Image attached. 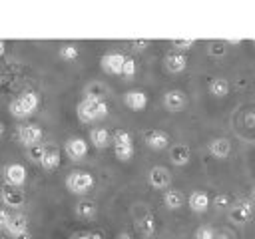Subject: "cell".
<instances>
[{"label": "cell", "mask_w": 255, "mask_h": 239, "mask_svg": "<svg viewBox=\"0 0 255 239\" xmlns=\"http://www.w3.org/2000/svg\"><path fill=\"white\" fill-rule=\"evenodd\" d=\"M108 102L104 98H94V96H84L78 106H76V116L82 123H94L102 118L108 116Z\"/></svg>", "instance_id": "1"}, {"label": "cell", "mask_w": 255, "mask_h": 239, "mask_svg": "<svg viewBox=\"0 0 255 239\" xmlns=\"http://www.w3.org/2000/svg\"><path fill=\"white\" fill-rule=\"evenodd\" d=\"M38 106H40L38 94L32 92V90H26V92H22L20 96H16V98L10 102L8 110H10V114H12L14 118L24 120V118H30V116L38 110Z\"/></svg>", "instance_id": "2"}, {"label": "cell", "mask_w": 255, "mask_h": 239, "mask_svg": "<svg viewBox=\"0 0 255 239\" xmlns=\"http://www.w3.org/2000/svg\"><path fill=\"white\" fill-rule=\"evenodd\" d=\"M64 185L70 193L74 195H84L88 193L92 187H94V175L86 169H72L66 179H64Z\"/></svg>", "instance_id": "3"}, {"label": "cell", "mask_w": 255, "mask_h": 239, "mask_svg": "<svg viewBox=\"0 0 255 239\" xmlns=\"http://www.w3.org/2000/svg\"><path fill=\"white\" fill-rule=\"evenodd\" d=\"M112 147L120 161H129L133 157V137L128 129H116L112 133Z\"/></svg>", "instance_id": "4"}, {"label": "cell", "mask_w": 255, "mask_h": 239, "mask_svg": "<svg viewBox=\"0 0 255 239\" xmlns=\"http://www.w3.org/2000/svg\"><path fill=\"white\" fill-rule=\"evenodd\" d=\"M126 58L122 52H106L102 58H100V66L106 74H112V76H122L124 72V64H126Z\"/></svg>", "instance_id": "5"}, {"label": "cell", "mask_w": 255, "mask_h": 239, "mask_svg": "<svg viewBox=\"0 0 255 239\" xmlns=\"http://www.w3.org/2000/svg\"><path fill=\"white\" fill-rule=\"evenodd\" d=\"M2 175H4V183L6 185H12V187H22L26 183V177H28V171L22 163H8L4 165L2 169Z\"/></svg>", "instance_id": "6"}, {"label": "cell", "mask_w": 255, "mask_h": 239, "mask_svg": "<svg viewBox=\"0 0 255 239\" xmlns=\"http://www.w3.org/2000/svg\"><path fill=\"white\" fill-rule=\"evenodd\" d=\"M18 139L26 145V147H32V145H38L40 141H42V137H44V133H42V127L40 125H36V123H22L20 127H18Z\"/></svg>", "instance_id": "7"}, {"label": "cell", "mask_w": 255, "mask_h": 239, "mask_svg": "<svg viewBox=\"0 0 255 239\" xmlns=\"http://www.w3.org/2000/svg\"><path fill=\"white\" fill-rule=\"evenodd\" d=\"M64 151L70 159L78 161V159H84L88 155V141L80 135H74V137H68L66 143H64Z\"/></svg>", "instance_id": "8"}, {"label": "cell", "mask_w": 255, "mask_h": 239, "mask_svg": "<svg viewBox=\"0 0 255 239\" xmlns=\"http://www.w3.org/2000/svg\"><path fill=\"white\" fill-rule=\"evenodd\" d=\"M251 217H253V203H249V201H237L229 207V219L237 225L249 223Z\"/></svg>", "instance_id": "9"}, {"label": "cell", "mask_w": 255, "mask_h": 239, "mask_svg": "<svg viewBox=\"0 0 255 239\" xmlns=\"http://www.w3.org/2000/svg\"><path fill=\"white\" fill-rule=\"evenodd\" d=\"M147 181H149V185L153 189H167L169 183H171V173L163 165H153L147 171Z\"/></svg>", "instance_id": "10"}, {"label": "cell", "mask_w": 255, "mask_h": 239, "mask_svg": "<svg viewBox=\"0 0 255 239\" xmlns=\"http://www.w3.org/2000/svg\"><path fill=\"white\" fill-rule=\"evenodd\" d=\"M4 231L10 233L12 237H16L20 233H26L28 231V217L22 215V213H8V219L4 223Z\"/></svg>", "instance_id": "11"}, {"label": "cell", "mask_w": 255, "mask_h": 239, "mask_svg": "<svg viewBox=\"0 0 255 239\" xmlns=\"http://www.w3.org/2000/svg\"><path fill=\"white\" fill-rule=\"evenodd\" d=\"M163 106L169 112H179L187 106V96L181 90H167L163 94Z\"/></svg>", "instance_id": "12"}, {"label": "cell", "mask_w": 255, "mask_h": 239, "mask_svg": "<svg viewBox=\"0 0 255 239\" xmlns=\"http://www.w3.org/2000/svg\"><path fill=\"white\" fill-rule=\"evenodd\" d=\"M163 64H165V70L171 72V74H179L187 68V56L179 50H173L169 52L165 58H163Z\"/></svg>", "instance_id": "13"}, {"label": "cell", "mask_w": 255, "mask_h": 239, "mask_svg": "<svg viewBox=\"0 0 255 239\" xmlns=\"http://www.w3.org/2000/svg\"><path fill=\"white\" fill-rule=\"evenodd\" d=\"M143 139H145V143H147V147H151V149H165L167 145H169V135L163 131V129H147L145 133H143Z\"/></svg>", "instance_id": "14"}, {"label": "cell", "mask_w": 255, "mask_h": 239, "mask_svg": "<svg viewBox=\"0 0 255 239\" xmlns=\"http://www.w3.org/2000/svg\"><path fill=\"white\" fill-rule=\"evenodd\" d=\"M209 203H211L209 195H207L205 191H201V189L191 191L189 197H187V205H189V209H191L193 213H205V211L209 209Z\"/></svg>", "instance_id": "15"}, {"label": "cell", "mask_w": 255, "mask_h": 239, "mask_svg": "<svg viewBox=\"0 0 255 239\" xmlns=\"http://www.w3.org/2000/svg\"><path fill=\"white\" fill-rule=\"evenodd\" d=\"M0 197H2V203L8 205V207H20L24 203V191L20 187L4 185L0 189Z\"/></svg>", "instance_id": "16"}, {"label": "cell", "mask_w": 255, "mask_h": 239, "mask_svg": "<svg viewBox=\"0 0 255 239\" xmlns=\"http://www.w3.org/2000/svg\"><path fill=\"white\" fill-rule=\"evenodd\" d=\"M124 104H126L129 110L139 112V110H143V108L147 106V94L141 92V90H129V92L124 94Z\"/></svg>", "instance_id": "17"}, {"label": "cell", "mask_w": 255, "mask_h": 239, "mask_svg": "<svg viewBox=\"0 0 255 239\" xmlns=\"http://www.w3.org/2000/svg\"><path fill=\"white\" fill-rule=\"evenodd\" d=\"M169 159L173 165H185L191 159V149L187 143H173L169 147Z\"/></svg>", "instance_id": "18"}, {"label": "cell", "mask_w": 255, "mask_h": 239, "mask_svg": "<svg viewBox=\"0 0 255 239\" xmlns=\"http://www.w3.org/2000/svg\"><path fill=\"white\" fill-rule=\"evenodd\" d=\"M229 151H231V141H229L227 137H213V139L209 141V153H211L213 157L223 159V157L229 155Z\"/></svg>", "instance_id": "19"}, {"label": "cell", "mask_w": 255, "mask_h": 239, "mask_svg": "<svg viewBox=\"0 0 255 239\" xmlns=\"http://www.w3.org/2000/svg\"><path fill=\"white\" fill-rule=\"evenodd\" d=\"M40 165H42L46 171L58 169V167H60V151H58V147L46 145V151H44V155H42V159H40Z\"/></svg>", "instance_id": "20"}, {"label": "cell", "mask_w": 255, "mask_h": 239, "mask_svg": "<svg viewBox=\"0 0 255 239\" xmlns=\"http://www.w3.org/2000/svg\"><path fill=\"white\" fill-rule=\"evenodd\" d=\"M90 141L96 145V147H108L112 143V133L106 129V127H92L90 129Z\"/></svg>", "instance_id": "21"}, {"label": "cell", "mask_w": 255, "mask_h": 239, "mask_svg": "<svg viewBox=\"0 0 255 239\" xmlns=\"http://www.w3.org/2000/svg\"><path fill=\"white\" fill-rule=\"evenodd\" d=\"M183 201H185V197H183V193L179 189H167V191H163V205L167 209H179L183 205Z\"/></svg>", "instance_id": "22"}, {"label": "cell", "mask_w": 255, "mask_h": 239, "mask_svg": "<svg viewBox=\"0 0 255 239\" xmlns=\"http://www.w3.org/2000/svg\"><path fill=\"white\" fill-rule=\"evenodd\" d=\"M74 213H76V217H80V219H92V217L96 215V203L90 201V199H82V201L76 203Z\"/></svg>", "instance_id": "23"}, {"label": "cell", "mask_w": 255, "mask_h": 239, "mask_svg": "<svg viewBox=\"0 0 255 239\" xmlns=\"http://www.w3.org/2000/svg\"><path fill=\"white\" fill-rule=\"evenodd\" d=\"M207 90H209V94L215 96V98H225V96L229 94V82H227L225 78H213V80L209 82Z\"/></svg>", "instance_id": "24"}, {"label": "cell", "mask_w": 255, "mask_h": 239, "mask_svg": "<svg viewBox=\"0 0 255 239\" xmlns=\"http://www.w3.org/2000/svg\"><path fill=\"white\" fill-rule=\"evenodd\" d=\"M137 229H139V233L145 237V239H149L153 233H155V219H153V215H143V217H139L137 219Z\"/></svg>", "instance_id": "25"}, {"label": "cell", "mask_w": 255, "mask_h": 239, "mask_svg": "<svg viewBox=\"0 0 255 239\" xmlns=\"http://www.w3.org/2000/svg\"><path fill=\"white\" fill-rule=\"evenodd\" d=\"M58 56H60L62 60H68V62H72V60H76V58L80 56V48H78V44H74V42L62 44V46L58 48Z\"/></svg>", "instance_id": "26"}, {"label": "cell", "mask_w": 255, "mask_h": 239, "mask_svg": "<svg viewBox=\"0 0 255 239\" xmlns=\"http://www.w3.org/2000/svg\"><path fill=\"white\" fill-rule=\"evenodd\" d=\"M106 86L100 82H92L90 86H86V96H94V98H104L106 96Z\"/></svg>", "instance_id": "27"}, {"label": "cell", "mask_w": 255, "mask_h": 239, "mask_svg": "<svg viewBox=\"0 0 255 239\" xmlns=\"http://www.w3.org/2000/svg\"><path fill=\"white\" fill-rule=\"evenodd\" d=\"M26 151H28V157H30L32 161H38V163H40V159H42V155H44V151H46V145H44V143H38V145L28 147Z\"/></svg>", "instance_id": "28"}, {"label": "cell", "mask_w": 255, "mask_h": 239, "mask_svg": "<svg viewBox=\"0 0 255 239\" xmlns=\"http://www.w3.org/2000/svg\"><path fill=\"white\" fill-rule=\"evenodd\" d=\"M135 70H137L135 60L128 56V58H126V64H124V72H122V76H126V78H133V76H135Z\"/></svg>", "instance_id": "29"}, {"label": "cell", "mask_w": 255, "mask_h": 239, "mask_svg": "<svg viewBox=\"0 0 255 239\" xmlns=\"http://www.w3.org/2000/svg\"><path fill=\"white\" fill-rule=\"evenodd\" d=\"M195 239H215V233H213L211 227L201 225V227H197V231H195Z\"/></svg>", "instance_id": "30"}, {"label": "cell", "mask_w": 255, "mask_h": 239, "mask_svg": "<svg viewBox=\"0 0 255 239\" xmlns=\"http://www.w3.org/2000/svg\"><path fill=\"white\" fill-rule=\"evenodd\" d=\"M207 52L211 56H223L225 54V42H211L209 48H207Z\"/></svg>", "instance_id": "31"}, {"label": "cell", "mask_w": 255, "mask_h": 239, "mask_svg": "<svg viewBox=\"0 0 255 239\" xmlns=\"http://www.w3.org/2000/svg\"><path fill=\"white\" fill-rule=\"evenodd\" d=\"M193 44H195V40H193V38H187V40H171V46H173V48H177L179 52H181V50L191 48Z\"/></svg>", "instance_id": "32"}, {"label": "cell", "mask_w": 255, "mask_h": 239, "mask_svg": "<svg viewBox=\"0 0 255 239\" xmlns=\"http://www.w3.org/2000/svg\"><path fill=\"white\" fill-rule=\"evenodd\" d=\"M215 207H219V209L231 207V197H229L227 193H221V195H217V197H215Z\"/></svg>", "instance_id": "33"}, {"label": "cell", "mask_w": 255, "mask_h": 239, "mask_svg": "<svg viewBox=\"0 0 255 239\" xmlns=\"http://www.w3.org/2000/svg\"><path fill=\"white\" fill-rule=\"evenodd\" d=\"M70 239H102V235L96 231H80V233H74Z\"/></svg>", "instance_id": "34"}, {"label": "cell", "mask_w": 255, "mask_h": 239, "mask_svg": "<svg viewBox=\"0 0 255 239\" xmlns=\"http://www.w3.org/2000/svg\"><path fill=\"white\" fill-rule=\"evenodd\" d=\"M147 44H149V40H133V42H131V46H133L135 50H143Z\"/></svg>", "instance_id": "35"}, {"label": "cell", "mask_w": 255, "mask_h": 239, "mask_svg": "<svg viewBox=\"0 0 255 239\" xmlns=\"http://www.w3.org/2000/svg\"><path fill=\"white\" fill-rule=\"evenodd\" d=\"M14 239H32V235H30V231H26V233H20V235H16Z\"/></svg>", "instance_id": "36"}, {"label": "cell", "mask_w": 255, "mask_h": 239, "mask_svg": "<svg viewBox=\"0 0 255 239\" xmlns=\"http://www.w3.org/2000/svg\"><path fill=\"white\" fill-rule=\"evenodd\" d=\"M4 52H6V42H4V40H0V56H2Z\"/></svg>", "instance_id": "37"}, {"label": "cell", "mask_w": 255, "mask_h": 239, "mask_svg": "<svg viewBox=\"0 0 255 239\" xmlns=\"http://www.w3.org/2000/svg\"><path fill=\"white\" fill-rule=\"evenodd\" d=\"M118 239H131V235H129V233H120Z\"/></svg>", "instance_id": "38"}, {"label": "cell", "mask_w": 255, "mask_h": 239, "mask_svg": "<svg viewBox=\"0 0 255 239\" xmlns=\"http://www.w3.org/2000/svg\"><path fill=\"white\" fill-rule=\"evenodd\" d=\"M251 199H253V201H255V185H253V187H251Z\"/></svg>", "instance_id": "39"}, {"label": "cell", "mask_w": 255, "mask_h": 239, "mask_svg": "<svg viewBox=\"0 0 255 239\" xmlns=\"http://www.w3.org/2000/svg\"><path fill=\"white\" fill-rule=\"evenodd\" d=\"M2 133H4V123L0 121V135H2Z\"/></svg>", "instance_id": "40"}, {"label": "cell", "mask_w": 255, "mask_h": 239, "mask_svg": "<svg viewBox=\"0 0 255 239\" xmlns=\"http://www.w3.org/2000/svg\"><path fill=\"white\" fill-rule=\"evenodd\" d=\"M253 44H255V42H253Z\"/></svg>", "instance_id": "41"}]
</instances>
